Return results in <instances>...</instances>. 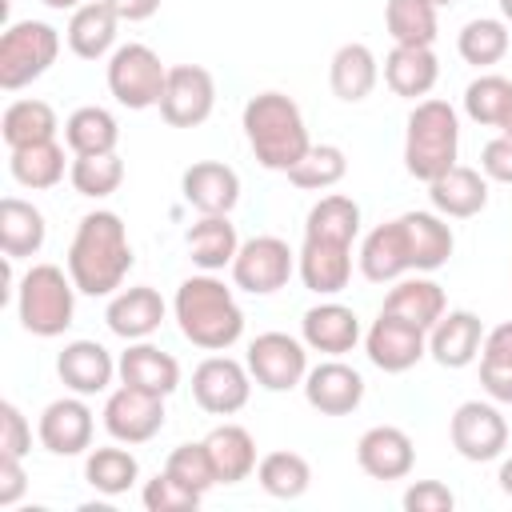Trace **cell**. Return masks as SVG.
Wrapping results in <instances>:
<instances>
[{
	"mask_svg": "<svg viewBox=\"0 0 512 512\" xmlns=\"http://www.w3.org/2000/svg\"><path fill=\"white\" fill-rule=\"evenodd\" d=\"M132 268L128 228L116 212H88L68 244V276L84 296H116Z\"/></svg>",
	"mask_w": 512,
	"mask_h": 512,
	"instance_id": "cell-1",
	"label": "cell"
},
{
	"mask_svg": "<svg viewBox=\"0 0 512 512\" xmlns=\"http://www.w3.org/2000/svg\"><path fill=\"white\" fill-rule=\"evenodd\" d=\"M172 312L184 340H192L204 352H224L244 336V312L232 288H224V280L216 276H188L176 288Z\"/></svg>",
	"mask_w": 512,
	"mask_h": 512,
	"instance_id": "cell-2",
	"label": "cell"
},
{
	"mask_svg": "<svg viewBox=\"0 0 512 512\" xmlns=\"http://www.w3.org/2000/svg\"><path fill=\"white\" fill-rule=\"evenodd\" d=\"M244 136L268 172L296 168V160L312 148L304 116H300L296 100L284 92H256L244 104Z\"/></svg>",
	"mask_w": 512,
	"mask_h": 512,
	"instance_id": "cell-3",
	"label": "cell"
},
{
	"mask_svg": "<svg viewBox=\"0 0 512 512\" xmlns=\"http://www.w3.org/2000/svg\"><path fill=\"white\" fill-rule=\"evenodd\" d=\"M460 148V120L448 100H420L408 116L404 132V168L416 180H436L456 164Z\"/></svg>",
	"mask_w": 512,
	"mask_h": 512,
	"instance_id": "cell-4",
	"label": "cell"
},
{
	"mask_svg": "<svg viewBox=\"0 0 512 512\" xmlns=\"http://www.w3.org/2000/svg\"><path fill=\"white\" fill-rule=\"evenodd\" d=\"M76 284L56 264H32L16 288V316L32 336H60L76 316Z\"/></svg>",
	"mask_w": 512,
	"mask_h": 512,
	"instance_id": "cell-5",
	"label": "cell"
},
{
	"mask_svg": "<svg viewBox=\"0 0 512 512\" xmlns=\"http://www.w3.org/2000/svg\"><path fill=\"white\" fill-rule=\"evenodd\" d=\"M60 56V32L44 20H16L0 36V88L16 92L40 80Z\"/></svg>",
	"mask_w": 512,
	"mask_h": 512,
	"instance_id": "cell-6",
	"label": "cell"
},
{
	"mask_svg": "<svg viewBox=\"0 0 512 512\" xmlns=\"http://www.w3.org/2000/svg\"><path fill=\"white\" fill-rule=\"evenodd\" d=\"M164 80H168V68L148 44H120L108 56V92L116 96V104L132 112L160 104Z\"/></svg>",
	"mask_w": 512,
	"mask_h": 512,
	"instance_id": "cell-7",
	"label": "cell"
},
{
	"mask_svg": "<svg viewBox=\"0 0 512 512\" xmlns=\"http://www.w3.org/2000/svg\"><path fill=\"white\" fill-rule=\"evenodd\" d=\"M296 272V256L288 248V240L280 236H252L240 244L236 260H232V280L236 288L252 292V296H272L280 292Z\"/></svg>",
	"mask_w": 512,
	"mask_h": 512,
	"instance_id": "cell-8",
	"label": "cell"
},
{
	"mask_svg": "<svg viewBox=\"0 0 512 512\" xmlns=\"http://www.w3.org/2000/svg\"><path fill=\"white\" fill-rule=\"evenodd\" d=\"M160 116L168 128H196L212 116L216 108V80L200 64H176L168 68L164 96H160Z\"/></svg>",
	"mask_w": 512,
	"mask_h": 512,
	"instance_id": "cell-9",
	"label": "cell"
},
{
	"mask_svg": "<svg viewBox=\"0 0 512 512\" xmlns=\"http://www.w3.org/2000/svg\"><path fill=\"white\" fill-rule=\"evenodd\" d=\"M308 344H300L296 336L288 332H260L252 344H248V372L260 388L268 392H288L296 384H304L308 376Z\"/></svg>",
	"mask_w": 512,
	"mask_h": 512,
	"instance_id": "cell-10",
	"label": "cell"
},
{
	"mask_svg": "<svg viewBox=\"0 0 512 512\" xmlns=\"http://www.w3.org/2000/svg\"><path fill=\"white\" fill-rule=\"evenodd\" d=\"M448 436H452V448L464 460L484 464V460H496L508 448V420L488 400H464L448 420Z\"/></svg>",
	"mask_w": 512,
	"mask_h": 512,
	"instance_id": "cell-11",
	"label": "cell"
},
{
	"mask_svg": "<svg viewBox=\"0 0 512 512\" xmlns=\"http://www.w3.org/2000/svg\"><path fill=\"white\" fill-rule=\"evenodd\" d=\"M252 372L232 356H208L192 372V400L212 416H232L248 404Z\"/></svg>",
	"mask_w": 512,
	"mask_h": 512,
	"instance_id": "cell-12",
	"label": "cell"
},
{
	"mask_svg": "<svg viewBox=\"0 0 512 512\" xmlns=\"http://www.w3.org/2000/svg\"><path fill=\"white\" fill-rule=\"evenodd\" d=\"M104 428L120 444H144L164 428V396L120 384L104 404Z\"/></svg>",
	"mask_w": 512,
	"mask_h": 512,
	"instance_id": "cell-13",
	"label": "cell"
},
{
	"mask_svg": "<svg viewBox=\"0 0 512 512\" xmlns=\"http://www.w3.org/2000/svg\"><path fill=\"white\" fill-rule=\"evenodd\" d=\"M364 352L380 372H408L424 360L428 336H424V328H416L392 312H380L364 336Z\"/></svg>",
	"mask_w": 512,
	"mask_h": 512,
	"instance_id": "cell-14",
	"label": "cell"
},
{
	"mask_svg": "<svg viewBox=\"0 0 512 512\" xmlns=\"http://www.w3.org/2000/svg\"><path fill=\"white\" fill-rule=\"evenodd\" d=\"M92 408L80 396H60L40 412L36 436L52 456H80L92 448Z\"/></svg>",
	"mask_w": 512,
	"mask_h": 512,
	"instance_id": "cell-15",
	"label": "cell"
},
{
	"mask_svg": "<svg viewBox=\"0 0 512 512\" xmlns=\"http://www.w3.org/2000/svg\"><path fill=\"white\" fill-rule=\"evenodd\" d=\"M304 400L320 416H348L364 400V376L340 360H324L304 376Z\"/></svg>",
	"mask_w": 512,
	"mask_h": 512,
	"instance_id": "cell-16",
	"label": "cell"
},
{
	"mask_svg": "<svg viewBox=\"0 0 512 512\" xmlns=\"http://www.w3.org/2000/svg\"><path fill=\"white\" fill-rule=\"evenodd\" d=\"M356 464L372 480H404L416 464L412 436L396 424H376L356 440Z\"/></svg>",
	"mask_w": 512,
	"mask_h": 512,
	"instance_id": "cell-17",
	"label": "cell"
},
{
	"mask_svg": "<svg viewBox=\"0 0 512 512\" xmlns=\"http://www.w3.org/2000/svg\"><path fill=\"white\" fill-rule=\"evenodd\" d=\"M484 348V324L476 312L456 308L444 312L432 328H428V356L440 368H468Z\"/></svg>",
	"mask_w": 512,
	"mask_h": 512,
	"instance_id": "cell-18",
	"label": "cell"
},
{
	"mask_svg": "<svg viewBox=\"0 0 512 512\" xmlns=\"http://www.w3.org/2000/svg\"><path fill=\"white\" fill-rule=\"evenodd\" d=\"M180 188L200 216H228L240 200V176L220 160H196L192 168H184Z\"/></svg>",
	"mask_w": 512,
	"mask_h": 512,
	"instance_id": "cell-19",
	"label": "cell"
},
{
	"mask_svg": "<svg viewBox=\"0 0 512 512\" xmlns=\"http://www.w3.org/2000/svg\"><path fill=\"white\" fill-rule=\"evenodd\" d=\"M296 272L308 292L316 296H336L352 280V244H332V240H308L296 256Z\"/></svg>",
	"mask_w": 512,
	"mask_h": 512,
	"instance_id": "cell-20",
	"label": "cell"
},
{
	"mask_svg": "<svg viewBox=\"0 0 512 512\" xmlns=\"http://www.w3.org/2000/svg\"><path fill=\"white\" fill-rule=\"evenodd\" d=\"M300 336L312 352H324V356H344L356 348L360 340V316L348 308V304H336V300H324L316 308L304 312L300 320Z\"/></svg>",
	"mask_w": 512,
	"mask_h": 512,
	"instance_id": "cell-21",
	"label": "cell"
},
{
	"mask_svg": "<svg viewBox=\"0 0 512 512\" xmlns=\"http://www.w3.org/2000/svg\"><path fill=\"white\" fill-rule=\"evenodd\" d=\"M56 372L60 380L76 392V396H96V392H108L112 376L120 372L112 352L96 340H72L64 344V352L56 356Z\"/></svg>",
	"mask_w": 512,
	"mask_h": 512,
	"instance_id": "cell-22",
	"label": "cell"
},
{
	"mask_svg": "<svg viewBox=\"0 0 512 512\" xmlns=\"http://www.w3.org/2000/svg\"><path fill=\"white\" fill-rule=\"evenodd\" d=\"M120 384H132V388H144V392H156V396H172L180 388V364L172 352L148 344V340H132L120 360Z\"/></svg>",
	"mask_w": 512,
	"mask_h": 512,
	"instance_id": "cell-23",
	"label": "cell"
},
{
	"mask_svg": "<svg viewBox=\"0 0 512 512\" xmlns=\"http://www.w3.org/2000/svg\"><path fill=\"white\" fill-rule=\"evenodd\" d=\"M428 200L444 220H468L488 204V176H480L476 168L452 164L448 172L428 180Z\"/></svg>",
	"mask_w": 512,
	"mask_h": 512,
	"instance_id": "cell-24",
	"label": "cell"
},
{
	"mask_svg": "<svg viewBox=\"0 0 512 512\" xmlns=\"http://www.w3.org/2000/svg\"><path fill=\"white\" fill-rule=\"evenodd\" d=\"M104 320L120 340H148L164 324V300L156 288L136 284V288H124L108 300Z\"/></svg>",
	"mask_w": 512,
	"mask_h": 512,
	"instance_id": "cell-25",
	"label": "cell"
},
{
	"mask_svg": "<svg viewBox=\"0 0 512 512\" xmlns=\"http://www.w3.org/2000/svg\"><path fill=\"white\" fill-rule=\"evenodd\" d=\"M360 272H364V280H372V284H388V280H400L404 272H412L408 240H404L400 216L388 220V224H376V228L364 236V244H360Z\"/></svg>",
	"mask_w": 512,
	"mask_h": 512,
	"instance_id": "cell-26",
	"label": "cell"
},
{
	"mask_svg": "<svg viewBox=\"0 0 512 512\" xmlns=\"http://www.w3.org/2000/svg\"><path fill=\"white\" fill-rule=\"evenodd\" d=\"M400 224H404L408 260H412L416 272H436V268L448 264V256L456 248V236H452V228L444 224L440 212H404Z\"/></svg>",
	"mask_w": 512,
	"mask_h": 512,
	"instance_id": "cell-27",
	"label": "cell"
},
{
	"mask_svg": "<svg viewBox=\"0 0 512 512\" xmlns=\"http://www.w3.org/2000/svg\"><path fill=\"white\" fill-rule=\"evenodd\" d=\"M440 76V60L432 48H412V44H396L384 56V84L404 96V100H420L436 88Z\"/></svg>",
	"mask_w": 512,
	"mask_h": 512,
	"instance_id": "cell-28",
	"label": "cell"
},
{
	"mask_svg": "<svg viewBox=\"0 0 512 512\" xmlns=\"http://www.w3.org/2000/svg\"><path fill=\"white\" fill-rule=\"evenodd\" d=\"M376 80H380V64H376V56H372L368 44H356V40H352V44H340V48L332 52L328 84H332L336 100L360 104L364 96H372Z\"/></svg>",
	"mask_w": 512,
	"mask_h": 512,
	"instance_id": "cell-29",
	"label": "cell"
},
{
	"mask_svg": "<svg viewBox=\"0 0 512 512\" xmlns=\"http://www.w3.org/2000/svg\"><path fill=\"white\" fill-rule=\"evenodd\" d=\"M204 448L212 456V468H216V480L220 484H240L256 472V440L248 428L240 424H216L208 436H204Z\"/></svg>",
	"mask_w": 512,
	"mask_h": 512,
	"instance_id": "cell-30",
	"label": "cell"
},
{
	"mask_svg": "<svg viewBox=\"0 0 512 512\" xmlns=\"http://www.w3.org/2000/svg\"><path fill=\"white\" fill-rule=\"evenodd\" d=\"M44 236H48V224H44V212L20 196H4L0 200V248L8 260H24V256H36L44 248Z\"/></svg>",
	"mask_w": 512,
	"mask_h": 512,
	"instance_id": "cell-31",
	"label": "cell"
},
{
	"mask_svg": "<svg viewBox=\"0 0 512 512\" xmlns=\"http://www.w3.org/2000/svg\"><path fill=\"white\" fill-rule=\"evenodd\" d=\"M116 24H120V16L104 0H84L68 20V48L80 60H100L116 44Z\"/></svg>",
	"mask_w": 512,
	"mask_h": 512,
	"instance_id": "cell-32",
	"label": "cell"
},
{
	"mask_svg": "<svg viewBox=\"0 0 512 512\" xmlns=\"http://www.w3.org/2000/svg\"><path fill=\"white\" fill-rule=\"evenodd\" d=\"M188 256L192 264H200L204 272H220V268H232L236 252H240V236H236V224L228 216H200L188 236Z\"/></svg>",
	"mask_w": 512,
	"mask_h": 512,
	"instance_id": "cell-33",
	"label": "cell"
},
{
	"mask_svg": "<svg viewBox=\"0 0 512 512\" xmlns=\"http://www.w3.org/2000/svg\"><path fill=\"white\" fill-rule=\"evenodd\" d=\"M448 300H444V288L428 276H412V280H396V288L384 296V308L380 312H392L416 328H432L440 316H444Z\"/></svg>",
	"mask_w": 512,
	"mask_h": 512,
	"instance_id": "cell-34",
	"label": "cell"
},
{
	"mask_svg": "<svg viewBox=\"0 0 512 512\" xmlns=\"http://www.w3.org/2000/svg\"><path fill=\"white\" fill-rule=\"evenodd\" d=\"M64 144L72 148V156H96V152H116L120 144V124L108 108L100 104H84L64 120Z\"/></svg>",
	"mask_w": 512,
	"mask_h": 512,
	"instance_id": "cell-35",
	"label": "cell"
},
{
	"mask_svg": "<svg viewBox=\"0 0 512 512\" xmlns=\"http://www.w3.org/2000/svg\"><path fill=\"white\" fill-rule=\"evenodd\" d=\"M56 112L48 100H12L0 116V136L8 148H28V144H44L56 140Z\"/></svg>",
	"mask_w": 512,
	"mask_h": 512,
	"instance_id": "cell-36",
	"label": "cell"
},
{
	"mask_svg": "<svg viewBox=\"0 0 512 512\" xmlns=\"http://www.w3.org/2000/svg\"><path fill=\"white\" fill-rule=\"evenodd\" d=\"M360 232V204L352 196H320L312 208H308V220H304V236L308 240H332V244H352Z\"/></svg>",
	"mask_w": 512,
	"mask_h": 512,
	"instance_id": "cell-37",
	"label": "cell"
},
{
	"mask_svg": "<svg viewBox=\"0 0 512 512\" xmlns=\"http://www.w3.org/2000/svg\"><path fill=\"white\" fill-rule=\"evenodd\" d=\"M8 172L16 184L40 192V188H56L64 180V148L56 140L44 144H28V148H12Z\"/></svg>",
	"mask_w": 512,
	"mask_h": 512,
	"instance_id": "cell-38",
	"label": "cell"
},
{
	"mask_svg": "<svg viewBox=\"0 0 512 512\" xmlns=\"http://www.w3.org/2000/svg\"><path fill=\"white\" fill-rule=\"evenodd\" d=\"M140 476V464L128 448H116V444H104V448H92L88 460H84V480L104 492V496H120L136 484Z\"/></svg>",
	"mask_w": 512,
	"mask_h": 512,
	"instance_id": "cell-39",
	"label": "cell"
},
{
	"mask_svg": "<svg viewBox=\"0 0 512 512\" xmlns=\"http://www.w3.org/2000/svg\"><path fill=\"white\" fill-rule=\"evenodd\" d=\"M256 480H260V488H264L268 496H276V500H296V496L308 492L312 468H308V460H304L300 452H284V448H280V452L260 456Z\"/></svg>",
	"mask_w": 512,
	"mask_h": 512,
	"instance_id": "cell-40",
	"label": "cell"
},
{
	"mask_svg": "<svg viewBox=\"0 0 512 512\" xmlns=\"http://www.w3.org/2000/svg\"><path fill=\"white\" fill-rule=\"evenodd\" d=\"M384 28L396 44L432 48V40H436V4H428V0H388L384 4Z\"/></svg>",
	"mask_w": 512,
	"mask_h": 512,
	"instance_id": "cell-41",
	"label": "cell"
},
{
	"mask_svg": "<svg viewBox=\"0 0 512 512\" xmlns=\"http://www.w3.org/2000/svg\"><path fill=\"white\" fill-rule=\"evenodd\" d=\"M508 24L504 20H492V16H480V20H468L456 36V48L464 56V64H476V68H492L508 56Z\"/></svg>",
	"mask_w": 512,
	"mask_h": 512,
	"instance_id": "cell-42",
	"label": "cell"
},
{
	"mask_svg": "<svg viewBox=\"0 0 512 512\" xmlns=\"http://www.w3.org/2000/svg\"><path fill=\"white\" fill-rule=\"evenodd\" d=\"M344 172H348V156H344V148H340V144H312V148L296 160V168H288L284 176H288L296 188L324 192V188L340 184V180H344Z\"/></svg>",
	"mask_w": 512,
	"mask_h": 512,
	"instance_id": "cell-43",
	"label": "cell"
},
{
	"mask_svg": "<svg viewBox=\"0 0 512 512\" xmlns=\"http://www.w3.org/2000/svg\"><path fill=\"white\" fill-rule=\"evenodd\" d=\"M68 180L80 196H92V200H104L120 188L124 180V160L116 152H96V156H76L72 168H68Z\"/></svg>",
	"mask_w": 512,
	"mask_h": 512,
	"instance_id": "cell-44",
	"label": "cell"
},
{
	"mask_svg": "<svg viewBox=\"0 0 512 512\" xmlns=\"http://www.w3.org/2000/svg\"><path fill=\"white\" fill-rule=\"evenodd\" d=\"M508 100H512V80H504L496 72H484L464 88V112L484 128H500Z\"/></svg>",
	"mask_w": 512,
	"mask_h": 512,
	"instance_id": "cell-45",
	"label": "cell"
},
{
	"mask_svg": "<svg viewBox=\"0 0 512 512\" xmlns=\"http://www.w3.org/2000/svg\"><path fill=\"white\" fill-rule=\"evenodd\" d=\"M164 472L176 476L184 488H192V492H200V496H204L212 484H220L204 440H196V444H176V448L168 452V460H164Z\"/></svg>",
	"mask_w": 512,
	"mask_h": 512,
	"instance_id": "cell-46",
	"label": "cell"
},
{
	"mask_svg": "<svg viewBox=\"0 0 512 512\" xmlns=\"http://www.w3.org/2000/svg\"><path fill=\"white\" fill-rule=\"evenodd\" d=\"M140 500H144L148 512H192V508L200 504V492L184 488V484H180L176 476H168V472H156V476L144 484Z\"/></svg>",
	"mask_w": 512,
	"mask_h": 512,
	"instance_id": "cell-47",
	"label": "cell"
},
{
	"mask_svg": "<svg viewBox=\"0 0 512 512\" xmlns=\"http://www.w3.org/2000/svg\"><path fill=\"white\" fill-rule=\"evenodd\" d=\"M28 448H32V428H28L24 412H20L12 400H4V404H0V452L24 456Z\"/></svg>",
	"mask_w": 512,
	"mask_h": 512,
	"instance_id": "cell-48",
	"label": "cell"
},
{
	"mask_svg": "<svg viewBox=\"0 0 512 512\" xmlns=\"http://www.w3.org/2000/svg\"><path fill=\"white\" fill-rule=\"evenodd\" d=\"M404 508L408 512H452L456 508V496L448 484L440 480H416L408 492H404Z\"/></svg>",
	"mask_w": 512,
	"mask_h": 512,
	"instance_id": "cell-49",
	"label": "cell"
},
{
	"mask_svg": "<svg viewBox=\"0 0 512 512\" xmlns=\"http://www.w3.org/2000/svg\"><path fill=\"white\" fill-rule=\"evenodd\" d=\"M480 172L488 176V180H496V184H512V136H496V140H488L484 144V152H480Z\"/></svg>",
	"mask_w": 512,
	"mask_h": 512,
	"instance_id": "cell-50",
	"label": "cell"
},
{
	"mask_svg": "<svg viewBox=\"0 0 512 512\" xmlns=\"http://www.w3.org/2000/svg\"><path fill=\"white\" fill-rule=\"evenodd\" d=\"M20 460H24V456L0 452V508H12V504L24 496V488H28V472H24Z\"/></svg>",
	"mask_w": 512,
	"mask_h": 512,
	"instance_id": "cell-51",
	"label": "cell"
},
{
	"mask_svg": "<svg viewBox=\"0 0 512 512\" xmlns=\"http://www.w3.org/2000/svg\"><path fill=\"white\" fill-rule=\"evenodd\" d=\"M480 360H488V364H500V368H512V320L496 324V328L484 336Z\"/></svg>",
	"mask_w": 512,
	"mask_h": 512,
	"instance_id": "cell-52",
	"label": "cell"
},
{
	"mask_svg": "<svg viewBox=\"0 0 512 512\" xmlns=\"http://www.w3.org/2000/svg\"><path fill=\"white\" fill-rule=\"evenodd\" d=\"M480 384H484V392L496 404H512V368H500V364L480 360Z\"/></svg>",
	"mask_w": 512,
	"mask_h": 512,
	"instance_id": "cell-53",
	"label": "cell"
},
{
	"mask_svg": "<svg viewBox=\"0 0 512 512\" xmlns=\"http://www.w3.org/2000/svg\"><path fill=\"white\" fill-rule=\"evenodd\" d=\"M120 20H128V24H140V20H148L156 8H160V0H104Z\"/></svg>",
	"mask_w": 512,
	"mask_h": 512,
	"instance_id": "cell-54",
	"label": "cell"
},
{
	"mask_svg": "<svg viewBox=\"0 0 512 512\" xmlns=\"http://www.w3.org/2000/svg\"><path fill=\"white\" fill-rule=\"evenodd\" d=\"M496 480H500V492H504V496H512V456L500 464V476H496Z\"/></svg>",
	"mask_w": 512,
	"mask_h": 512,
	"instance_id": "cell-55",
	"label": "cell"
},
{
	"mask_svg": "<svg viewBox=\"0 0 512 512\" xmlns=\"http://www.w3.org/2000/svg\"><path fill=\"white\" fill-rule=\"evenodd\" d=\"M44 8H56V12H76L84 0H40Z\"/></svg>",
	"mask_w": 512,
	"mask_h": 512,
	"instance_id": "cell-56",
	"label": "cell"
},
{
	"mask_svg": "<svg viewBox=\"0 0 512 512\" xmlns=\"http://www.w3.org/2000/svg\"><path fill=\"white\" fill-rule=\"evenodd\" d=\"M500 132H504V136H512V100H508V108H504V120H500Z\"/></svg>",
	"mask_w": 512,
	"mask_h": 512,
	"instance_id": "cell-57",
	"label": "cell"
},
{
	"mask_svg": "<svg viewBox=\"0 0 512 512\" xmlns=\"http://www.w3.org/2000/svg\"><path fill=\"white\" fill-rule=\"evenodd\" d=\"M500 12H504V24H512V0H500Z\"/></svg>",
	"mask_w": 512,
	"mask_h": 512,
	"instance_id": "cell-58",
	"label": "cell"
},
{
	"mask_svg": "<svg viewBox=\"0 0 512 512\" xmlns=\"http://www.w3.org/2000/svg\"><path fill=\"white\" fill-rule=\"evenodd\" d=\"M428 4H436V8H448V4H456V0H428Z\"/></svg>",
	"mask_w": 512,
	"mask_h": 512,
	"instance_id": "cell-59",
	"label": "cell"
}]
</instances>
